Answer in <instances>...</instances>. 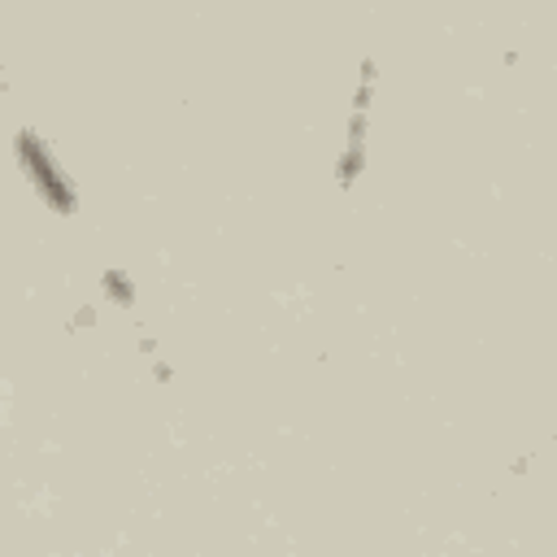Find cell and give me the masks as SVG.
<instances>
[{"mask_svg":"<svg viewBox=\"0 0 557 557\" xmlns=\"http://www.w3.org/2000/svg\"><path fill=\"white\" fill-rule=\"evenodd\" d=\"M13 157H17V170L26 174V183L35 187V196H39L52 213H61V218L78 213V187H74L70 170L57 161V152L48 148V139H44L39 131L22 126V131L13 135Z\"/></svg>","mask_w":557,"mask_h":557,"instance_id":"obj_1","label":"cell"},{"mask_svg":"<svg viewBox=\"0 0 557 557\" xmlns=\"http://www.w3.org/2000/svg\"><path fill=\"white\" fill-rule=\"evenodd\" d=\"M91 318H96V309H91V305H83V309H78V318H74V326H91Z\"/></svg>","mask_w":557,"mask_h":557,"instance_id":"obj_3","label":"cell"},{"mask_svg":"<svg viewBox=\"0 0 557 557\" xmlns=\"http://www.w3.org/2000/svg\"><path fill=\"white\" fill-rule=\"evenodd\" d=\"M100 287H104V296H109L117 309H131V305H135V296H139V292H135V278H131L126 270H117V265H113V270H104Z\"/></svg>","mask_w":557,"mask_h":557,"instance_id":"obj_2","label":"cell"}]
</instances>
